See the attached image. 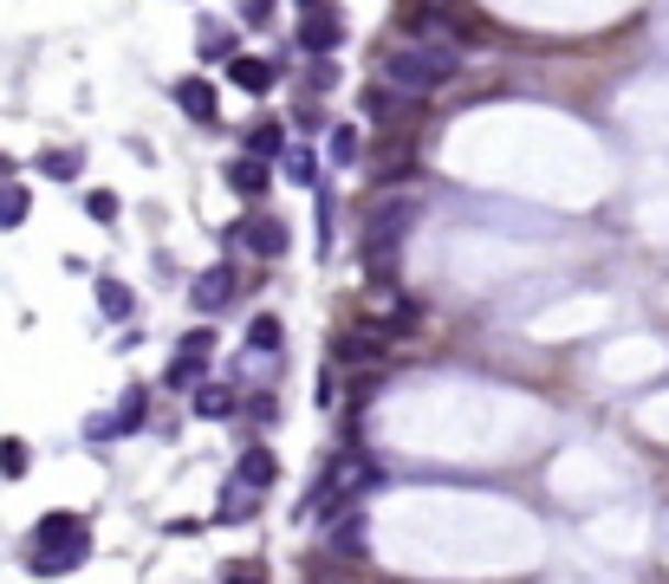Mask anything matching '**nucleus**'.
Here are the masks:
<instances>
[{"label":"nucleus","mask_w":669,"mask_h":584,"mask_svg":"<svg viewBox=\"0 0 669 584\" xmlns=\"http://www.w3.org/2000/svg\"><path fill=\"white\" fill-rule=\"evenodd\" d=\"M234 287H241V280H234V267H209V273H202V280H196V312H222L227 299H234Z\"/></svg>","instance_id":"nucleus-7"},{"label":"nucleus","mask_w":669,"mask_h":584,"mask_svg":"<svg viewBox=\"0 0 669 584\" xmlns=\"http://www.w3.org/2000/svg\"><path fill=\"white\" fill-rule=\"evenodd\" d=\"M312 584H365V579H358L352 565H325V572H319V579H312Z\"/></svg>","instance_id":"nucleus-28"},{"label":"nucleus","mask_w":669,"mask_h":584,"mask_svg":"<svg viewBox=\"0 0 669 584\" xmlns=\"http://www.w3.org/2000/svg\"><path fill=\"white\" fill-rule=\"evenodd\" d=\"M247 338H254V351H280V318H254Z\"/></svg>","instance_id":"nucleus-25"},{"label":"nucleus","mask_w":669,"mask_h":584,"mask_svg":"<svg viewBox=\"0 0 669 584\" xmlns=\"http://www.w3.org/2000/svg\"><path fill=\"white\" fill-rule=\"evenodd\" d=\"M98 305H104V318H131L137 312V299H131L124 280H98Z\"/></svg>","instance_id":"nucleus-15"},{"label":"nucleus","mask_w":669,"mask_h":584,"mask_svg":"<svg viewBox=\"0 0 669 584\" xmlns=\"http://www.w3.org/2000/svg\"><path fill=\"white\" fill-rule=\"evenodd\" d=\"M26 209H33V195H26L20 182H0V227H20Z\"/></svg>","instance_id":"nucleus-17"},{"label":"nucleus","mask_w":669,"mask_h":584,"mask_svg":"<svg viewBox=\"0 0 669 584\" xmlns=\"http://www.w3.org/2000/svg\"><path fill=\"white\" fill-rule=\"evenodd\" d=\"M254 507V487L247 481H227V494H222V519L227 526H241V513Z\"/></svg>","instance_id":"nucleus-18"},{"label":"nucleus","mask_w":669,"mask_h":584,"mask_svg":"<svg viewBox=\"0 0 669 584\" xmlns=\"http://www.w3.org/2000/svg\"><path fill=\"white\" fill-rule=\"evenodd\" d=\"M332 546H338V552H352V559L365 552V526H358V513H345V526L332 532Z\"/></svg>","instance_id":"nucleus-22"},{"label":"nucleus","mask_w":669,"mask_h":584,"mask_svg":"<svg viewBox=\"0 0 669 584\" xmlns=\"http://www.w3.org/2000/svg\"><path fill=\"white\" fill-rule=\"evenodd\" d=\"M227 189H234V195H260V189H267V162H260V156H234V162H227Z\"/></svg>","instance_id":"nucleus-9"},{"label":"nucleus","mask_w":669,"mask_h":584,"mask_svg":"<svg viewBox=\"0 0 669 584\" xmlns=\"http://www.w3.org/2000/svg\"><path fill=\"white\" fill-rule=\"evenodd\" d=\"M325 156H332V162H358V131H352V124H338V131L325 137Z\"/></svg>","instance_id":"nucleus-20"},{"label":"nucleus","mask_w":669,"mask_h":584,"mask_svg":"<svg viewBox=\"0 0 669 584\" xmlns=\"http://www.w3.org/2000/svg\"><path fill=\"white\" fill-rule=\"evenodd\" d=\"M241 234H247V247H254L260 260H280V254H287V227H280V215H267V209H254Z\"/></svg>","instance_id":"nucleus-6"},{"label":"nucleus","mask_w":669,"mask_h":584,"mask_svg":"<svg viewBox=\"0 0 669 584\" xmlns=\"http://www.w3.org/2000/svg\"><path fill=\"white\" fill-rule=\"evenodd\" d=\"M182 111L196 117V124H215V85H202V78H182Z\"/></svg>","instance_id":"nucleus-11"},{"label":"nucleus","mask_w":669,"mask_h":584,"mask_svg":"<svg viewBox=\"0 0 669 584\" xmlns=\"http://www.w3.org/2000/svg\"><path fill=\"white\" fill-rule=\"evenodd\" d=\"M410 227H416V195H377L365 209V273L377 287L397 273V247H403Z\"/></svg>","instance_id":"nucleus-1"},{"label":"nucleus","mask_w":669,"mask_h":584,"mask_svg":"<svg viewBox=\"0 0 669 584\" xmlns=\"http://www.w3.org/2000/svg\"><path fill=\"white\" fill-rule=\"evenodd\" d=\"M241 20H247V26H267V20H274V0H247Z\"/></svg>","instance_id":"nucleus-27"},{"label":"nucleus","mask_w":669,"mask_h":584,"mask_svg":"<svg viewBox=\"0 0 669 584\" xmlns=\"http://www.w3.org/2000/svg\"><path fill=\"white\" fill-rule=\"evenodd\" d=\"M137 423H144V390H131L111 423H91V436H124V429H137Z\"/></svg>","instance_id":"nucleus-13"},{"label":"nucleus","mask_w":669,"mask_h":584,"mask_svg":"<svg viewBox=\"0 0 669 584\" xmlns=\"http://www.w3.org/2000/svg\"><path fill=\"white\" fill-rule=\"evenodd\" d=\"M299 46H305V53H332V46H345V20H338L332 7H312V13L299 20Z\"/></svg>","instance_id":"nucleus-5"},{"label":"nucleus","mask_w":669,"mask_h":584,"mask_svg":"<svg viewBox=\"0 0 669 584\" xmlns=\"http://www.w3.org/2000/svg\"><path fill=\"white\" fill-rule=\"evenodd\" d=\"M209 358H215V332L202 325V332H189L182 345H176V370H169V383L182 390V383H196L202 370H209Z\"/></svg>","instance_id":"nucleus-4"},{"label":"nucleus","mask_w":669,"mask_h":584,"mask_svg":"<svg viewBox=\"0 0 669 584\" xmlns=\"http://www.w3.org/2000/svg\"><path fill=\"white\" fill-rule=\"evenodd\" d=\"M26 461H33V454H26V441H20V436L0 441V474H7V481H20V474H26Z\"/></svg>","instance_id":"nucleus-19"},{"label":"nucleus","mask_w":669,"mask_h":584,"mask_svg":"<svg viewBox=\"0 0 669 584\" xmlns=\"http://www.w3.org/2000/svg\"><path fill=\"white\" fill-rule=\"evenodd\" d=\"M85 552H91V532L78 513H46L33 526V572L40 579H66L73 565H85Z\"/></svg>","instance_id":"nucleus-2"},{"label":"nucleus","mask_w":669,"mask_h":584,"mask_svg":"<svg viewBox=\"0 0 669 584\" xmlns=\"http://www.w3.org/2000/svg\"><path fill=\"white\" fill-rule=\"evenodd\" d=\"M455 66H461L455 46H403V53L383 59V85H397L403 98H430L455 78Z\"/></svg>","instance_id":"nucleus-3"},{"label":"nucleus","mask_w":669,"mask_h":584,"mask_svg":"<svg viewBox=\"0 0 669 584\" xmlns=\"http://www.w3.org/2000/svg\"><path fill=\"white\" fill-rule=\"evenodd\" d=\"M227 78H234V85H241V91H274V66H267V59H234V66H227Z\"/></svg>","instance_id":"nucleus-12"},{"label":"nucleus","mask_w":669,"mask_h":584,"mask_svg":"<svg viewBox=\"0 0 669 584\" xmlns=\"http://www.w3.org/2000/svg\"><path fill=\"white\" fill-rule=\"evenodd\" d=\"M227 409H234V396H227V390H202V396H196V416H209V423H222Z\"/></svg>","instance_id":"nucleus-24"},{"label":"nucleus","mask_w":669,"mask_h":584,"mask_svg":"<svg viewBox=\"0 0 669 584\" xmlns=\"http://www.w3.org/2000/svg\"><path fill=\"white\" fill-rule=\"evenodd\" d=\"M299 7H305V13H312V7H325V0H299Z\"/></svg>","instance_id":"nucleus-29"},{"label":"nucleus","mask_w":669,"mask_h":584,"mask_svg":"<svg viewBox=\"0 0 669 584\" xmlns=\"http://www.w3.org/2000/svg\"><path fill=\"white\" fill-rule=\"evenodd\" d=\"M332 351H338V358H345L352 370H365V377L383 364V338H371V332H345V338H338Z\"/></svg>","instance_id":"nucleus-8"},{"label":"nucleus","mask_w":669,"mask_h":584,"mask_svg":"<svg viewBox=\"0 0 669 584\" xmlns=\"http://www.w3.org/2000/svg\"><path fill=\"white\" fill-rule=\"evenodd\" d=\"M280 169H287V182H293V189H312V182H319L312 149H280Z\"/></svg>","instance_id":"nucleus-16"},{"label":"nucleus","mask_w":669,"mask_h":584,"mask_svg":"<svg viewBox=\"0 0 669 584\" xmlns=\"http://www.w3.org/2000/svg\"><path fill=\"white\" fill-rule=\"evenodd\" d=\"M40 169H46L53 182H73V176H78V156H73V149H46V156H40Z\"/></svg>","instance_id":"nucleus-21"},{"label":"nucleus","mask_w":669,"mask_h":584,"mask_svg":"<svg viewBox=\"0 0 669 584\" xmlns=\"http://www.w3.org/2000/svg\"><path fill=\"white\" fill-rule=\"evenodd\" d=\"M85 209H91L98 227H111V221H118V195H111V189H91V195H85Z\"/></svg>","instance_id":"nucleus-23"},{"label":"nucleus","mask_w":669,"mask_h":584,"mask_svg":"<svg viewBox=\"0 0 669 584\" xmlns=\"http://www.w3.org/2000/svg\"><path fill=\"white\" fill-rule=\"evenodd\" d=\"M274 474H280L274 448H247V454H241V474H234V481H247V487L260 494V487H274Z\"/></svg>","instance_id":"nucleus-10"},{"label":"nucleus","mask_w":669,"mask_h":584,"mask_svg":"<svg viewBox=\"0 0 669 584\" xmlns=\"http://www.w3.org/2000/svg\"><path fill=\"white\" fill-rule=\"evenodd\" d=\"M280 149H287V131H280L274 117H260V124L247 131V156H260V162H267V156H280Z\"/></svg>","instance_id":"nucleus-14"},{"label":"nucleus","mask_w":669,"mask_h":584,"mask_svg":"<svg viewBox=\"0 0 669 584\" xmlns=\"http://www.w3.org/2000/svg\"><path fill=\"white\" fill-rule=\"evenodd\" d=\"M0 182H7V156H0Z\"/></svg>","instance_id":"nucleus-30"},{"label":"nucleus","mask_w":669,"mask_h":584,"mask_svg":"<svg viewBox=\"0 0 669 584\" xmlns=\"http://www.w3.org/2000/svg\"><path fill=\"white\" fill-rule=\"evenodd\" d=\"M222 584H267V572H260V565H227Z\"/></svg>","instance_id":"nucleus-26"}]
</instances>
